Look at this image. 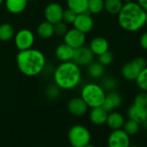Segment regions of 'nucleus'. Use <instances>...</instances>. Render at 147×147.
I'll use <instances>...</instances> for the list:
<instances>
[{"label":"nucleus","instance_id":"obj_14","mask_svg":"<svg viewBox=\"0 0 147 147\" xmlns=\"http://www.w3.org/2000/svg\"><path fill=\"white\" fill-rule=\"evenodd\" d=\"M121 103H122L121 96L118 93L111 91L109 94H106V98L101 107L107 113H110L113 112L115 108L119 107L121 105Z\"/></svg>","mask_w":147,"mask_h":147},{"label":"nucleus","instance_id":"obj_4","mask_svg":"<svg viewBox=\"0 0 147 147\" xmlns=\"http://www.w3.org/2000/svg\"><path fill=\"white\" fill-rule=\"evenodd\" d=\"M81 97L86 102L88 107L93 108L100 107L103 104L106 98V93L100 85L95 83H88L82 88Z\"/></svg>","mask_w":147,"mask_h":147},{"label":"nucleus","instance_id":"obj_26","mask_svg":"<svg viewBox=\"0 0 147 147\" xmlns=\"http://www.w3.org/2000/svg\"><path fill=\"white\" fill-rule=\"evenodd\" d=\"M137 87L144 92H147V66L139 73L135 80Z\"/></svg>","mask_w":147,"mask_h":147},{"label":"nucleus","instance_id":"obj_24","mask_svg":"<svg viewBox=\"0 0 147 147\" xmlns=\"http://www.w3.org/2000/svg\"><path fill=\"white\" fill-rule=\"evenodd\" d=\"M123 5L122 0H104V9L111 15H118Z\"/></svg>","mask_w":147,"mask_h":147},{"label":"nucleus","instance_id":"obj_29","mask_svg":"<svg viewBox=\"0 0 147 147\" xmlns=\"http://www.w3.org/2000/svg\"><path fill=\"white\" fill-rule=\"evenodd\" d=\"M101 87L104 90L107 91H113L115 89V88L117 87V82L114 78L109 76V77H106L103 79L102 82H101Z\"/></svg>","mask_w":147,"mask_h":147},{"label":"nucleus","instance_id":"obj_16","mask_svg":"<svg viewBox=\"0 0 147 147\" xmlns=\"http://www.w3.org/2000/svg\"><path fill=\"white\" fill-rule=\"evenodd\" d=\"M127 115L130 119H132L138 124H144L146 121V113H145V108L137 106L135 104H132L128 111Z\"/></svg>","mask_w":147,"mask_h":147},{"label":"nucleus","instance_id":"obj_18","mask_svg":"<svg viewBox=\"0 0 147 147\" xmlns=\"http://www.w3.org/2000/svg\"><path fill=\"white\" fill-rule=\"evenodd\" d=\"M28 3V0H5L7 11L15 15L23 12L27 7Z\"/></svg>","mask_w":147,"mask_h":147},{"label":"nucleus","instance_id":"obj_12","mask_svg":"<svg viewBox=\"0 0 147 147\" xmlns=\"http://www.w3.org/2000/svg\"><path fill=\"white\" fill-rule=\"evenodd\" d=\"M73 25L75 29L86 34L93 30L94 19L88 12L77 14L75 22L73 23Z\"/></svg>","mask_w":147,"mask_h":147},{"label":"nucleus","instance_id":"obj_13","mask_svg":"<svg viewBox=\"0 0 147 147\" xmlns=\"http://www.w3.org/2000/svg\"><path fill=\"white\" fill-rule=\"evenodd\" d=\"M67 109L73 115L82 116L87 113L88 110V106L82 99V97H76L68 101Z\"/></svg>","mask_w":147,"mask_h":147},{"label":"nucleus","instance_id":"obj_33","mask_svg":"<svg viewBox=\"0 0 147 147\" xmlns=\"http://www.w3.org/2000/svg\"><path fill=\"white\" fill-rule=\"evenodd\" d=\"M133 104L145 108L147 107V92L142 91L139 94H138L134 98Z\"/></svg>","mask_w":147,"mask_h":147},{"label":"nucleus","instance_id":"obj_11","mask_svg":"<svg viewBox=\"0 0 147 147\" xmlns=\"http://www.w3.org/2000/svg\"><path fill=\"white\" fill-rule=\"evenodd\" d=\"M63 11L64 10L61 5L57 3H50L46 6L44 10L45 19L50 24H55L62 21Z\"/></svg>","mask_w":147,"mask_h":147},{"label":"nucleus","instance_id":"obj_6","mask_svg":"<svg viewBox=\"0 0 147 147\" xmlns=\"http://www.w3.org/2000/svg\"><path fill=\"white\" fill-rule=\"evenodd\" d=\"M147 66L146 60L142 57H137L128 62H126L122 69V76L127 81H135L139 73Z\"/></svg>","mask_w":147,"mask_h":147},{"label":"nucleus","instance_id":"obj_45","mask_svg":"<svg viewBox=\"0 0 147 147\" xmlns=\"http://www.w3.org/2000/svg\"><path fill=\"white\" fill-rule=\"evenodd\" d=\"M146 64H147V59H146Z\"/></svg>","mask_w":147,"mask_h":147},{"label":"nucleus","instance_id":"obj_8","mask_svg":"<svg viewBox=\"0 0 147 147\" xmlns=\"http://www.w3.org/2000/svg\"><path fill=\"white\" fill-rule=\"evenodd\" d=\"M108 147H129L130 136L122 129L113 130L107 139Z\"/></svg>","mask_w":147,"mask_h":147},{"label":"nucleus","instance_id":"obj_17","mask_svg":"<svg viewBox=\"0 0 147 147\" xmlns=\"http://www.w3.org/2000/svg\"><path fill=\"white\" fill-rule=\"evenodd\" d=\"M107 115H108V113L100 106V107H96L92 108L89 113V118L93 124L100 125L106 123Z\"/></svg>","mask_w":147,"mask_h":147},{"label":"nucleus","instance_id":"obj_23","mask_svg":"<svg viewBox=\"0 0 147 147\" xmlns=\"http://www.w3.org/2000/svg\"><path fill=\"white\" fill-rule=\"evenodd\" d=\"M15 36L14 27L8 23L0 24V40L1 42H7L13 38Z\"/></svg>","mask_w":147,"mask_h":147},{"label":"nucleus","instance_id":"obj_42","mask_svg":"<svg viewBox=\"0 0 147 147\" xmlns=\"http://www.w3.org/2000/svg\"><path fill=\"white\" fill-rule=\"evenodd\" d=\"M32 1H34V0H28V2H32Z\"/></svg>","mask_w":147,"mask_h":147},{"label":"nucleus","instance_id":"obj_43","mask_svg":"<svg viewBox=\"0 0 147 147\" xmlns=\"http://www.w3.org/2000/svg\"><path fill=\"white\" fill-rule=\"evenodd\" d=\"M129 147H138V146H129Z\"/></svg>","mask_w":147,"mask_h":147},{"label":"nucleus","instance_id":"obj_32","mask_svg":"<svg viewBox=\"0 0 147 147\" xmlns=\"http://www.w3.org/2000/svg\"><path fill=\"white\" fill-rule=\"evenodd\" d=\"M98 56H99V59H98L99 61H98L100 64H102L104 67L110 65L113 62V54L109 50L104 52L103 54H101V55H100Z\"/></svg>","mask_w":147,"mask_h":147},{"label":"nucleus","instance_id":"obj_27","mask_svg":"<svg viewBox=\"0 0 147 147\" xmlns=\"http://www.w3.org/2000/svg\"><path fill=\"white\" fill-rule=\"evenodd\" d=\"M139 125H140V124L129 119L127 121H125V123L123 125V130L129 136H132V135H135L138 133V131H139Z\"/></svg>","mask_w":147,"mask_h":147},{"label":"nucleus","instance_id":"obj_19","mask_svg":"<svg viewBox=\"0 0 147 147\" xmlns=\"http://www.w3.org/2000/svg\"><path fill=\"white\" fill-rule=\"evenodd\" d=\"M73 55H74V49L68 46L67 44H66L65 42L60 44L55 49V56L61 62L72 61Z\"/></svg>","mask_w":147,"mask_h":147},{"label":"nucleus","instance_id":"obj_1","mask_svg":"<svg viewBox=\"0 0 147 147\" xmlns=\"http://www.w3.org/2000/svg\"><path fill=\"white\" fill-rule=\"evenodd\" d=\"M146 11L137 3H125L118 13V23L125 31L136 32L145 25Z\"/></svg>","mask_w":147,"mask_h":147},{"label":"nucleus","instance_id":"obj_25","mask_svg":"<svg viewBox=\"0 0 147 147\" xmlns=\"http://www.w3.org/2000/svg\"><path fill=\"white\" fill-rule=\"evenodd\" d=\"M88 73L90 77L94 79L100 78L104 75V66L100 64L99 61H92L89 65H88Z\"/></svg>","mask_w":147,"mask_h":147},{"label":"nucleus","instance_id":"obj_2","mask_svg":"<svg viewBox=\"0 0 147 147\" xmlns=\"http://www.w3.org/2000/svg\"><path fill=\"white\" fill-rule=\"evenodd\" d=\"M16 60L19 71L26 76H38L46 67V58L43 53L32 48L19 51Z\"/></svg>","mask_w":147,"mask_h":147},{"label":"nucleus","instance_id":"obj_9","mask_svg":"<svg viewBox=\"0 0 147 147\" xmlns=\"http://www.w3.org/2000/svg\"><path fill=\"white\" fill-rule=\"evenodd\" d=\"M94 54L85 45L74 49V55L72 61L76 63L78 66H88L94 60Z\"/></svg>","mask_w":147,"mask_h":147},{"label":"nucleus","instance_id":"obj_30","mask_svg":"<svg viewBox=\"0 0 147 147\" xmlns=\"http://www.w3.org/2000/svg\"><path fill=\"white\" fill-rule=\"evenodd\" d=\"M60 88L57 87L55 84L50 85L46 89V96L49 100H55L60 96Z\"/></svg>","mask_w":147,"mask_h":147},{"label":"nucleus","instance_id":"obj_15","mask_svg":"<svg viewBox=\"0 0 147 147\" xmlns=\"http://www.w3.org/2000/svg\"><path fill=\"white\" fill-rule=\"evenodd\" d=\"M89 49H91L94 55H100L108 50L109 44L106 38L102 36H96L91 40Z\"/></svg>","mask_w":147,"mask_h":147},{"label":"nucleus","instance_id":"obj_41","mask_svg":"<svg viewBox=\"0 0 147 147\" xmlns=\"http://www.w3.org/2000/svg\"><path fill=\"white\" fill-rule=\"evenodd\" d=\"M145 113H146V120H147V107H145Z\"/></svg>","mask_w":147,"mask_h":147},{"label":"nucleus","instance_id":"obj_34","mask_svg":"<svg viewBox=\"0 0 147 147\" xmlns=\"http://www.w3.org/2000/svg\"><path fill=\"white\" fill-rule=\"evenodd\" d=\"M67 31V24H65L63 21H61L54 24V32L56 36H62L66 34Z\"/></svg>","mask_w":147,"mask_h":147},{"label":"nucleus","instance_id":"obj_36","mask_svg":"<svg viewBox=\"0 0 147 147\" xmlns=\"http://www.w3.org/2000/svg\"><path fill=\"white\" fill-rule=\"evenodd\" d=\"M137 3L145 11H147V0H137Z\"/></svg>","mask_w":147,"mask_h":147},{"label":"nucleus","instance_id":"obj_22","mask_svg":"<svg viewBox=\"0 0 147 147\" xmlns=\"http://www.w3.org/2000/svg\"><path fill=\"white\" fill-rule=\"evenodd\" d=\"M36 33L39 37L42 39H49L55 35L54 24H50L48 21L42 22L38 25L36 29Z\"/></svg>","mask_w":147,"mask_h":147},{"label":"nucleus","instance_id":"obj_3","mask_svg":"<svg viewBox=\"0 0 147 147\" xmlns=\"http://www.w3.org/2000/svg\"><path fill=\"white\" fill-rule=\"evenodd\" d=\"M55 84L63 90H70L76 88L82 80L80 66L73 61H63L54 71Z\"/></svg>","mask_w":147,"mask_h":147},{"label":"nucleus","instance_id":"obj_10","mask_svg":"<svg viewBox=\"0 0 147 147\" xmlns=\"http://www.w3.org/2000/svg\"><path fill=\"white\" fill-rule=\"evenodd\" d=\"M63 36L64 42L74 49L83 46L86 42V34L75 28L69 30H67Z\"/></svg>","mask_w":147,"mask_h":147},{"label":"nucleus","instance_id":"obj_37","mask_svg":"<svg viewBox=\"0 0 147 147\" xmlns=\"http://www.w3.org/2000/svg\"><path fill=\"white\" fill-rule=\"evenodd\" d=\"M123 3H128V2H134L135 0H122Z\"/></svg>","mask_w":147,"mask_h":147},{"label":"nucleus","instance_id":"obj_38","mask_svg":"<svg viewBox=\"0 0 147 147\" xmlns=\"http://www.w3.org/2000/svg\"><path fill=\"white\" fill-rule=\"evenodd\" d=\"M84 147H95V146H94V145H92V144H88L85 145Z\"/></svg>","mask_w":147,"mask_h":147},{"label":"nucleus","instance_id":"obj_35","mask_svg":"<svg viewBox=\"0 0 147 147\" xmlns=\"http://www.w3.org/2000/svg\"><path fill=\"white\" fill-rule=\"evenodd\" d=\"M139 44L141 48H143L144 50H147V31L142 34L139 39Z\"/></svg>","mask_w":147,"mask_h":147},{"label":"nucleus","instance_id":"obj_31","mask_svg":"<svg viewBox=\"0 0 147 147\" xmlns=\"http://www.w3.org/2000/svg\"><path fill=\"white\" fill-rule=\"evenodd\" d=\"M77 14L73 11L70 9H67L63 11V16H62V21L67 24H73V23L75 22Z\"/></svg>","mask_w":147,"mask_h":147},{"label":"nucleus","instance_id":"obj_39","mask_svg":"<svg viewBox=\"0 0 147 147\" xmlns=\"http://www.w3.org/2000/svg\"><path fill=\"white\" fill-rule=\"evenodd\" d=\"M145 24H147V11H146V15H145Z\"/></svg>","mask_w":147,"mask_h":147},{"label":"nucleus","instance_id":"obj_20","mask_svg":"<svg viewBox=\"0 0 147 147\" xmlns=\"http://www.w3.org/2000/svg\"><path fill=\"white\" fill-rule=\"evenodd\" d=\"M106 123L112 130L121 129L125 123V119L122 114L118 112H110L108 113Z\"/></svg>","mask_w":147,"mask_h":147},{"label":"nucleus","instance_id":"obj_7","mask_svg":"<svg viewBox=\"0 0 147 147\" xmlns=\"http://www.w3.org/2000/svg\"><path fill=\"white\" fill-rule=\"evenodd\" d=\"M15 36V45L19 51L32 48L35 42L34 33L28 29H22L17 32Z\"/></svg>","mask_w":147,"mask_h":147},{"label":"nucleus","instance_id":"obj_28","mask_svg":"<svg viewBox=\"0 0 147 147\" xmlns=\"http://www.w3.org/2000/svg\"><path fill=\"white\" fill-rule=\"evenodd\" d=\"M104 10V0H88V13L99 14Z\"/></svg>","mask_w":147,"mask_h":147},{"label":"nucleus","instance_id":"obj_5","mask_svg":"<svg viewBox=\"0 0 147 147\" xmlns=\"http://www.w3.org/2000/svg\"><path fill=\"white\" fill-rule=\"evenodd\" d=\"M67 138L72 147H84L90 143L91 134L86 126L75 125L69 129Z\"/></svg>","mask_w":147,"mask_h":147},{"label":"nucleus","instance_id":"obj_44","mask_svg":"<svg viewBox=\"0 0 147 147\" xmlns=\"http://www.w3.org/2000/svg\"><path fill=\"white\" fill-rule=\"evenodd\" d=\"M0 44H1V40H0Z\"/></svg>","mask_w":147,"mask_h":147},{"label":"nucleus","instance_id":"obj_21","mask_svg":"<svg viewBox=\"0 0 147 147\" xmlns=\"http://www.w3.org/2000/svg\"><path fill=\"white\" fill-rule=\"evenodd\" d=\"M67 5L76 14L88 12V0H67Z\"/></svg>","mask_w":147,"mask_h":147},{"label":"nucleus","instance_id":"obj_40","mask_svg":"<svg viewBox=\"0 0 147 147\" xmlns=\"http://www.w3.org/2000/svg\"><path fill=\"white\" fill-rule=\"evenodd\" d=\"M4 2H5V0H0V5H1Z\"/></svg>","mask_w":147,"mask_h":147}]
</instances>
